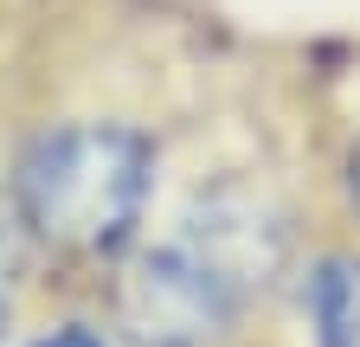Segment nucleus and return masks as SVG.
<instances>
[{
	"instance_id": "nucleus-3",
	"label": "nucleus",
	"mask_w": 360,
	"mask_h": 347,
	"mask_svg": "<svg viewBox=\"0 0 360 347\" xmlns=\"http://www.w3.org/2000/svg\"><path fill=\"white\" fill-rule=\"evenodd\" d=\"M174 238L187 244L238 302H251L257 289H270V277L283 270V251H290L283 212L270 206L264 193H251V187H219V193H206L187 219H180Z\"/></svg>"
},
{
	"instance_id": "nucleus-4",
	"label": "nucleus",
	"mask_w": 360,
	"mask_h": 347,
	"mask_svg": "<svg viewBox=\"0 0 360 347\" xmlns=\"http://www.w3.org/2000/svg\"><path fill=\"white\" fill-rule=\"evenodd\" d=\"M302 309L315 328V347H360V257L335 251L309 270Z\"/></svg>"
},
{
	"instance_id": "nucleus-5",
	"label": "nucleus",
	"mask_w": 360,
	"mask_h": 347,
	"mask_svg": "<svg viewBox=\"0 0 360 347\" xmlns=\"http://www.w3.org/2000/svg\"><path fill=\"white\" fill-rule=\"evenodd\" d=\"M32 347H103V341L90 334V328H77V322H71V328H52L45 341H32Z\"/></svg>"
},
{
	"instance_id": "nucleus-7",
	"label": "nucleus",
	"mask_w": 360,
	"mask_h": 347,
	"mask_svg": "<svg viewBox=\"0 0 360 347\" xmlns=\"http://www.w3.org/2000/svg\"><path fill=\"white\" fill-rule=\"evenodd\" d=\"M0 264H7V251H0ZM0 328H7V289H0Z\"/></svg>"
},
{
	"instance_id": "nucleus-2",
	"label": "nucleus",
	"mask_w": 360,
	"mask_h": 347,
	"mask_svg": "<svg viewBox=\"0 0 360 347\" xmlns=\"http://www.w3.org/2000/svg\"><path fill=\"white\" fill-rule=\"evenodd\" d=\"M116 309H122V328L135 334V347H200L206 334H219L232 322L245 302L180 238H167V244L142 251L129 264V277L116 289Z\"/></svg>"
},
{
	"instance_id": "nucleus-6",
	"label": "nucleus",
	"mask_w": 360,
	"mask_h": 347,
	"mask_svg": "<svg viewBox=\"0 0 360 347\" xmlns=\"http://www.w3.org/2000/svg\"><path fill=\"white\" fill-rule=\"evenodd\" d=\"M347 199H354V212H360V142H354V155H347Z\"/></svg>"
},
{
	"instance_id": "nucleus-1",
	"label": "nucleus",
	"mask_w": 360,
	"mask_h": 347,
	"mask_svg": "<svg viewBox=\"0 0 360 347\" xmlns=\"http://www.w3.org/2000/svg\"><path fill=\"white\" fill-rule=\"evenodd\" d=\"M155 181V148L122 122L45 129L20 161V212L58 251H116L142 219Z\"/></svg>"
}]
</instances>
